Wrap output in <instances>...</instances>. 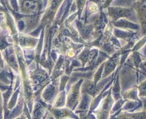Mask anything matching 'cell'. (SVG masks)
<instances>
[{
	"label": "cell",
	"mask_w": 146,
	"mask_h": 119,
	"mask_svg": "<svg viewBox=\"0 0 146 119\" xmlns=\"http://www.w3.org/2000/svg\"><path fill=\"white\" fill-rule=\"evenodd\" d=\"M43 1H44V3H45V2H46V1H47V0H43Z\"/></svg>",
	"instance_id": "7c38bea8"
},
{
	"label": "cell",
	"mask_w": 146,
	"mask_h": 119,
	"mask_svg": "<svg viewBox=\"0 0 146 119\" xmlns=\"http://www.w3.org/2000/svg\"><path fill=\"white\" fill-rule=\"evenodd\" d=\"M43 0H19L20 11L26 14H36L43 8Z\"/></svg>",
	"instance_id": "7a4b0ae2"
},
{
	"label": "cell",
	"mask_w": 146,
	"mask_h": 119,
	"mask_svg": "<svg viewBox=\"0 0 146 119\" xmlns=\"http://www.w3.org/2000/svg\"><path fill=\"white\" fill-rule=\"evenodd\" d=\"M133 3L134 0H115L112 4L113 7L118 6L121 7H131Z\"/></svg>",
	"instance_id": "5b68a950"
},
{
	"label": "cell",
	"mask_w": 146,
	"mask_h": 119,
	"mask_svg": "<svg viewBox=\"0 0 146 119\" xmlns=\"http://www.w3.org/2000/svg\"><path fill=\"white\" fill-rule=\"evenodd\" d=\"M87 0H76V3L77 8L78 10V14H79V16H81V13H82L83 9H84L85 4L86 3Z\"/></svg>",
	"instance_id": "52a82bcc"
},
{
	"label": "cell",
	"mask_w": 146,
	"mask_h": 119,
	"mask_svg": "<svg viewBox=\"0 0 146 119\" xmlns=\"http://www.w3.org/2000/svg\"><path fill=\"white\" fill-rule=\"evenodd\" d=\"M117 32H118V34H119V35H122V34H123V32H121V31H117ZM131 33H128V32H127V33H125V35H131Z\"/></svg>",
	"instance_id": "8fae6325"
},
{
	"label": "cell",
	"mask_w": 146,
	"mask_h": 119,
	"mask_svg": "<svg viewBox=\"0 0 146 119\" xmlns=\"http://www.w3.org/2000/svg\"><path fill=\"white\" fill-rule=\"evenodd\" d=\"M113 0H106L105 3H104V8H106V7H108V6L111 4V3H113Z\"/></svg>",
	"instance_id": "9c48e42d"
},
{
	"label": "cell",
	"mask_w": 146,
	"mask_h": 119,
	"mask_svg": "<svg viewBox=\"0 0 146 119\" xmlns=\"http://www.w3.org/2000/svg\"><path fill=\"white\" fill-rule=\"evenodd\" d=\"M140 96L146 97V81L140 86Z\"/></svg>",
	"instance_id": "ba28073f"
},
{
	"label": "cell",
	"mask_w": 146,
	"mask_h": 119,
	"mask_svg": "<svg viewBox=\"0 0 146 119\" xmlns=\"http://www.w3.org/2000/svg\"><path fill=\"white\" fill-rule=\"evenodd\" d=\"M133 5V8L136 12L138 21L141 24V33L143 35H145L146 34V0H137Z\"/></svg>",
	"instance_id": "3957f363"
},
{
	"label": "cell",
	"mask_w": 146,
	"mask_h": 119,
	"mask_svg": "<svg viewBox=\"0 0 146 119\" xmlns=\"http://www.w3.org/2000/svg\"><path fill=\"white\" fill-rule=\"evenodd\" d=\"M87 10L90 14H97L100 9L98 4L93 1H89L87 4Z\"/></svg>",
	"instance_id": "8992f818"
},
{
	"label": "cell",
	"mask_w": 146,
	"mask_h": 119,
	"mask_svg": "<svg viewBox=\"0 0 146 119\" xmlns=\"http://www.w3.org/2000/svg\"><path fill=\"white\" fill-rule=\"evenodd\" d=\"M115 26L118 27V28H129V29L133 30H138L139 29L140 26L138 24L133 23L131 21L126 20L125 18L123 19H118L116 21L113 23Z\"/></svg>",
	"instance_id": "277c9868"
},
{
	"label": "cell",
	"mask_w": 146,
	"mask_h": 119,
	"mask_svg": "<svg viewBox=\"0 0 146 119\" xmlns=\"http://www.w3.org/2000/svg\"><path fill=\"white\" fill-rule=\"evenodd\" d=\"M104 0H89V1H93V2L96 3V4H97L98 5V4H102L103 2H104Z\"/></svg>",
	"instance_id": "30bf717a"
},
{
	"label": "cell",
	"mask_w": 146,
	"mask_h": 119,
	"mask_svg": "<svg viewBox=\"0 0 146 119\" xmlns=\"http://www.w3.org/2000/svg\"><path fill=\"white\" fill-rule=\"evenodd\" d=\"M108 13L112 22H115L121 18H128L130 21L138 22L136 12L133 7H112L108 8Z\"/></svg>",
	"instance_id": "6da1fadb"
}]
</instances>
